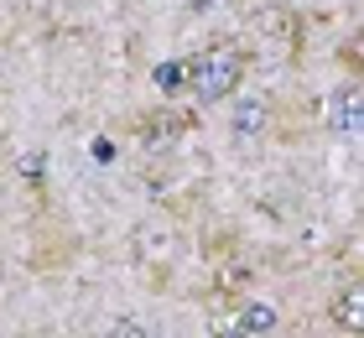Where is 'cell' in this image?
Wrapping results in <instances>:
<instances>
[{
    "instance_id": "3",
    "label": "cell",
    "mask_w": 364,
    "mask_h": 338,
    "mask_svg": "<svg viewBox=\"0 0 364 338\" xmlns=\"http://www.w3.org/2000/svg\"><path fill=\"white\" fill-rule=\"evenodd\" d=\"M333 120H338L343 130H349V135H359V89H343V94H338Z\"/></svg>"
},
{
    "instance_id": "6",
    "label": "cell",
    "mask_w": 364,
    "mask_h": 338,
    "mask_svg": "<svg viewBox=\"0 0 364 338\" xmlns=\"http://www.w3.org/2000/svg\"><path fill=\"white\" fill-rule=\"evenodd\" d=\"M260 120H266V105H255V99H250V105H240V115H235V125H240L245 135H255Z\"/></svg>"
},
{
    "instance_id": "5",
    "label": "cell",
    "mask_w": 364,
    "mask_h": 338,
    "mask_svg": "<svg viewBox=\"0 0 364 338\" xmlns=\"http://www.w3.org/2000/svg\"><path fill=\"white\" fill-rule=\"evenodd\" d=\"M182 125H188V115H151V120H146V141H172V135L167 130H182Z\"/></svg>"
},
{
    "instance_id": "1",
    "label": "cell",
    "mask_w": 364,
    "mask_h": 338,
    "mask_svg": "<svg viewBox=\"0 0 364 338\" xmlns=\"http://www.w3.org/2000/svg\"><path fill=\"white\" fill-rule=\"evenodd\" d=\"M240 73H245V53L235 42H213L188 63V89L198 99H224V94H235Z\"/></svg>"
},
{
    "instance_id": "7",
    "label": "cell",
    "mask_w": 364,
    "mask_h": 338,
    "mask_svg": "<svg viewBox=\"0 0 364 338\" xmlns=\"http://www.w3.org/2000/svg\"><path fill=\"white\" fill-rule=\"evenodd\" d=\"M109 338H141V328H136V323H120V328H114Z\"/></svg>"
},
{
    "instance_id": "4",
    "label": "cell",
    "mask_w": 364,
    "mask_h": 338,
    "mask_svg": "<svg viewBox=\"0 0 364 338\" xmlns=\"http://www.w3.org/2000/svg\"><path fill=\"white\" fill-rule=\"evenodd\" d=\"M271 323H276V312L266 307V302H255V307H240V323H235V328H240V333H266Z\"/></svg>"
},
{
    "instance_id": "2",
    "label": "cell",
    "mask_w": 364,
    "mask_h": 338,
    "mask_svg": "<svg viewBox=\"0 0 364 338\" xmlns=\"http://www.w3.org/2000/svg\"><path fill=\"white\" fill-rule=\"evenodd\" d=\"M333 323H338V328H349V333L364 328V292H359V286H349V292L333 302Z\"/></svg>"
}]
</instances>
